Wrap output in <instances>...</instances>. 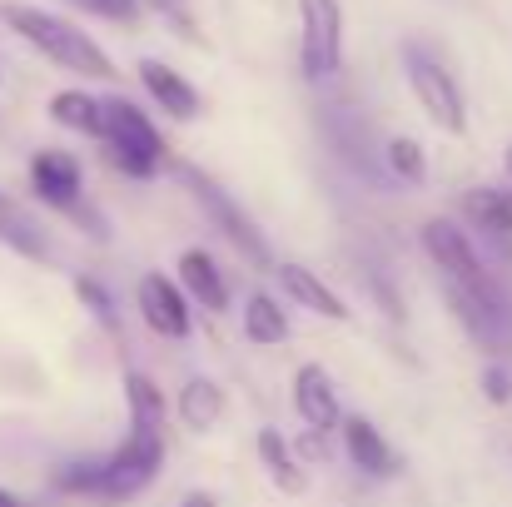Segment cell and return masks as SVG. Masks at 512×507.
I'll return each instance as SVG.
<instances>
[{"label": "cell", "mask_w": 512, "mask_h": 507, "mask_svg": "<svg viewBox=\"0 0 512 507\" xmlns=\"http://www.w3.org/2000/svg\"><path fill=\"white\" fill-rule=\"evenodd\" d=\"M224 408H229L224 388H219L214 378H199V373L179 388V403H174V413H179V423H184L189 433H214L219 418H224Z\"/></svg>", "instance_id": "16"}, {"label": "cell", "mask_w": 512, "mask_h": 507, "mask_svg": "<svg viewBox=\"0 0 512 507\" xmlns=\"http://www.w3.org/2000/svg\"><path fill=\"white\" fill-rule=\"evenodd\" d=\"M343 65V5L299 0V70L304 80H334Z\"/></svg>", "instance_id": "5"}, {"label": "cell", "mask_w": 512, "mask_h": 507, "mask_svg": "<svg viewBox=\"0 0 512 507\" xmlns=\"http://www.w3.org/2000/svg\"><path fill=\"white\" fill-rule=\"evenodd\" d=\"M0 239H5V244H15V249H20V254H30V259H45L40 234H30V224H25L10 204H0Z\"/></svg>", "instance_id": "23"}, {"label": "cell", "mask_w": 512, "mask_h": 507, "mask_svg": "<svg viewBox=\"0 0 512 507\" xmlns=\"http://www.w3.org/2000/svg\"><path fill=\"white\" fill-rule=\"evenodd\" d=\"M299 453H304V458H319V453H324V433H314V428H309V438L299 443Z\"/></svg>", "instance_id": "28"}, {"label": "cell", "mask_w": 512, "mask_h": 507, "mask_svg": "<svg viewBox=\"0 0 512 507\" xmlns=\"http://www.w3.org/2000/svg\"><path fill=\"white\" fill-rule=\"evenodd\" d=\"M0 204H10V199H0Z\"/></svg>", "instance_id": "32"}, {"label": "cell", "mask_w": 512, "mask_h": 507, "mask_svg": "<svg viewBox=\"0 0 512 507\" xmlns=\"http://www.w3.org/2000/svg\"><path fill=\"white\" fill-rule=\"evenodd\" d=\"M5 25H10L25 45H35L45 60H55L60 70H70V75H85V80H115V75H120L115 60L100 50V40H90L80 25H70V20H60V15H50V10L5 5Z\"/></svg>", "instance_id": "1"}, {"label": "cell", "mask_w": 512, "mask_h": 507, "mask_svg": "<svg viewBox=\"0 0 512 507\" xmlns=\"http://www.w3.org/2000/svg\"><path fill=\"white\" fill-rule=\"evenodd\" d=\"M254 448H259V463L269 468V478H274V488H284L289 498H299V493H309V473H304V463H299V453H294V443L279 433V428H259V438H254Z\"/></svg>", "instance_id": "17"}, {"label": "cell", "mask_w": 512, "mask_h": 507, "mask_svg": "<svg viewBox=\"0 0 512 507\" xmlns=\"http://www.w3.org/2000/svg\"><path fill=\"white\" fill-rule=\"evenodd\" d=\"M75 299L100 319V324H110V314H115V304H110V294H105V284L100 279H90V274H75Z\"/></svg>", "instance_id": "25"}, {"label": "cell", "mask_w": 512, "mask_h": 507, "mask_svg": "<svg viewBox=\"0 0 512 507\" xmlns=\"http://www.w3.org/2000/svg\"><path fill=\"white\" fill-rule=\"evenodd\" d=\"M160 5H165V0H160ZM170 5H174V0H170Z\"/></svg>", "instance_id": "33"}, {"label": "cell", "mask_w": 512, "mask_h": 507, "mask_svg": "<svg viewBox=\"0 0 512 507\" xmlns=\"http://www.w3.org/2000/svg\"><path fill=\"white\" fill-rule=\"evenodd\" d=\"M85 15H100V20H115V25H135L140 20V0H65Z\"/></svg>", "instance_id": "24"}, {"label": "cell", "mask_w": 512, "mask_h": 507, "mask_svg": "<svg viewBox=\"0 0 512 507\" xmlns=\"http://www.w3.org/2000/svg\"><path fill=\"white\" fill-rule=\"evenodd\" d=\"M244 338L254 343V348H274V343H284L289 338V314H284V304L274 299V294H249L244 299Z\"/></svg>", "instance_id": "20"}, {"label": "cell", "mask_w": 512, "mask_h": 507, "mask_svg": "<svg viewBox=\"0 0 512 507\" xmlns=\"http://www.w3.org/2000/svg\"><path fill=\"white\" fill-rule=\"evenodd\" d=\"M174 279H179V289L189 294L194 309H204V314L229 309V284H224V269L214 264L209 249H184L179 264H174Z\"/></svg>", "instance_id": "13"}, {"label": "cell", "mask_w": 512, "mask_h": 507, "mask_svg": "<svg viewBox=\"0 0 512 507\" xmlns=\"http://www.w3.org/2000/svg\"><path fill=\"white\" fill-rule=\"evenodd\" d=\"M483 398L498 403V408L512 403V368L508 363H488V368H483Z\"/></svg>", "instance_id": "26"}, {"label": "cell", "mask_w": 512, "mask_h": 507, "mask_svg": "<svg viewBox=\"0 0 512 507\" xmlns=\"http://www.w3.org/2000/svg\"><path fill=\"white\" fill-rule=\"evenodd\" d=\"M165 468V433H150V428H130L125 443L105 458V493L100 503H125L135 493H145Z\"/></svg>", "instance_id": "6"}, {"label": "cell", "mask_w": 512, "mask_h": 507, "mask_svg": "<svg viewBox=\"0 0 512 507\" xmlns=\"http://www.w3.org/2000/svg\"><path fill=\"white\" fill-rule=\"evenodd\" d=\"M0 507H20V498H15L10 488H0Z\"/></svg>", "instance_id": "30"}, {"label": "cell", "mask_w": 512, "mask_h": 507, "mask_svg": "<svg viewBox=\"0 0 512 507\" xmlns=\"http://www.w3.org/2000/svg\"><path fill=\"white\" fill-rule=\"evenodd\" d=\"M135 309L145 319V329L160 338H189L194 334V304L189 294L179 289V279H165V274H145L135 284Z\"/></svg>", "instance_id": "8"}, {"label": "cell", "mask_w": 512, "mask_h": 507, "mask_svg": "<svg viewBox=\"0 0 512 507\" xmlns=\"http://www.w3.org/2000/svg\"><path fill=\"white\" fill-rule=\"evenodd\" d=\"M343 433V453H348V463L363 473V478H393L403 463H398V453L388 448V438L378 433V423L373 418H363V413H348L339 423Z\"/></svg>", "instance_id": "12"}, {"label": "cell", "mask_w": 512, "mask_h": 507, "mask_svg": "<svg viewBox=\"0 0 512 507\" xmlns=\"http://www.w3.org/2000/svg\"><path fill=\"white\" fill-rule=\"evenodd\" d=\"M503 169H508V189H512V145H508V155H503Z\"/></svg>", "instance_id": "31"}, {"label": "cell", "mask_w": 512, "mask_h": 507, "mask_svg": "<svg viewBox=\"0 0 512 507\" xmlns=\"http://www.w3.org/2000/svg\"><path fill=\"white\" fill-rule=\"evenodd\" d=\"M179 174H184L189 194L204 204V214L219 224V234H224V239H229L239 254H249L254 264H269V244H264V234L254 229V219H249V214H244V209H239V204H234V199H229V194H224L214 179H204L199 169H179ZM269 269H274V264H269Z\"/></svg>", "instance_id": "7"}, {"label": "cell", "mask_w": 512, "mask_h": 507, "mask_svg": "<svg viewBox=\"0 0 512 507\" xmlns=\"http://www.w3.org/2000/svg\"><path fill=\"white\" fill-rule=\"evenodd\" d=\"M423 249H428V259L443 269V279L448 284H458V289H468L478 304H488L498 319H508V294L498 289V279L488 274V264L478 259V249H473V239H468V229H458L453 219H428L423 224Z\"/></svg>", "instance_id": "2"}, {"label": "cell", "mask_w": 512, "mask_h": 507, "mask_svg": "<svg viewBox=\"0 0 512 507\" xmlns=\"http://www.w3.org/2000/svg\"><path fill=\"white\" fill-rule=\"evenodd\" d=\"M383 165L393 179H403V184H423L428 179V155H423V145L413 140V135H393L388 145H383Z\"/></svg>", "instance_id": "21"}, {"label": "cell", "mask_w": 512, "mask_h": 507, "mask_svg": "<svg viewBox=\"0 0 512 507\" xmlns=\"http://www.w3.org/2000/svg\"><path fill=\"white\" fill-rule=\"evenodd\" d=\"M403 75L413 85V100L443 135H468V100H463L453 70H443V60H433L423 45H403Z\"/></svg>", "instance_id": "4"}, {"label": "cell", "mask_w": 512, "mask_h": 507, "mask_svg": "<svg viewBox=\"0 0 512 507\" xmlns=\"http://www.w3.org/2000/svg\"><path fill=\"white\" fill-rule=\"evenodd\" d=\"M140 85H145V95H150L170 120H179V125L199 120V110H204L199 90H194L174 65H165V60H140Z\"/></svg>", "instance_id": "14"}, {"label": "cell", "mask_w": 512, "mask_h": 507, "mask_svg": "<svg viewBox=\"0 0 512 507\" xmlns=\"http://www.w3.org/2000/svg\"><path fill=\"white\" fill-rule=\"evenodd\" d=\"M179 507H219V503H214V493H184Z\"/></svg>", "instance_id": "29"}, {"label": "cell", "mask_w": 512, "mask_h": 507, "mask_svg": "<svg viewBox=\"0 0 512 507\" xmlns=\"http://www.w3.org/2000/svg\"><path fill=\"white\" fill-rule=\"evenodd\" d=\"M125 408H130V428H150V433H165V418H170V403H165V388L130 368L125 373Z\"/></svg>", "instance_id": "19"}, {"label": "cell", "mask_w": 512, "mask_h": 507, "mask_svg": "<svg viewBox=\"0 0 512 507\" xmlns=\"http://www.w3.org/2000/svg\"><path fill=\"white\" fill-rule=\"evenodd\" d=\"M30 189L45 209H60L70 214L80 199H85V174H80V160L65 155V150H35L30 155Z\"/></svg>", "instance_id": "9"}, {"label": "cell", "mask_w": 512, "mask_h": 507, "mask_svg": "<svg viewBox=\"0 0 512 507\" xmlns=\"http://www.w3.org/2000/svg\"><path fill=\"white\" fill-rule=\"evenodd\" d=\"M463 219L473 229H483L488 239L508 244L512 249V189H498V184H473L463 194Z\"/></svg>", "instance_id": "15"}, {"label": "cell", "mask_w": 512, "mask_h": 507, "mask_svg": "<svg viewBox=\"0 0 512 507\" xmlns=\"http://www.w3.org/2000/svg\"><path fill=\"white\" fill-rule=\"evenodd\" d=\"M373 294L383 299V314H388V319H403V304L393 299V289H388V279H383V274H373Z\"/></svg>", "instance_id": "27"}, {"label": "cell", "mask_w": 512, "mask_h": 507, "mask_svg": "<svg viewBox=\"0 0 512 507\" xmlns=\"http://www.w3.org/2000/svg\"><path fill=\"white\" fill-rule=\"evenodd\" d=\"M274 274H279V289H284V299L289 304H299V309H309V314H319V319H329V324H348L353 319V309L343 304V294L334 284H324L314 269H304V264H274Z\"/></svg>", "instance_id": "10"}, {"label": "cell", "mask_w": 512, "mask_h": 507, "mask_svg": "<svg viewBox=\"0 0 512 507\" xmlns=\"http://www.w3.org/2000/svg\"><path fill=\"white\" fill-rule=\"evenodd\" d=\"M55 488L75 493V498H100L105 493V463H60L55 468Z\"/></svg>", "instance_id": "22"}, {"label": "cell", "mask_w": 512, "mask_h": 507, "mask_svg": "<svg viewBox=\"0 0 512 507\" xmlns=\"http://www.w3.org/2000/svg\"><path fill=\"white\" fill-rule=\"evenodd\" d=\"M105 145H110V165L130 179H155L165 165V135L140 105L120 95L105 100Z\"/></svg>", "instance_id": "3"}, {"label": "cell", "mask_w": 512, "mask_h": 507, "mask_svg": "<svg viewBox=\"0 0 512 507\" xmlns=\"http://www.w3.org/2000/svg\"><path fill=\"white\" fill-rule=\"evenodd\" d=\"M50 120L70 135H90V140H105V100H95L90 90H60L50 95Z\"/></svg>", "instance_id": "18"}, {"label": "cell", "mask_w": 512, "mask_h": 507, "mask_svg": "<svg viewBox=\"0 0 512 507\" xmlns=\"http://www.w3.org/2000/svg\"><path fill=\"white\" fill-rule=\"evenodd\" d=\"M294 408L299 418L314 428V433H329L343 423V408H339V388L329 378L324 363H299L294 368Z\"/></svg>", "instance_id": "11"}]
</instances>
